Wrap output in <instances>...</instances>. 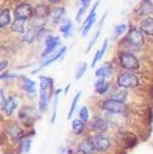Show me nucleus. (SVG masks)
<instances>
[{
    "label": "nucleus",
    "instance_id": "obj_34",
    "mask_svg": "<svg viewBox=\"0 0 153 154\" xmlns=\"http://www.w3.org/2000/svg\"><path fill=\"white\" fill-rule=\"evenodd\" d=\"M100 30H101V29H98V30H97V33H96V34H95V36L92 38V40H91V42L89 43V45H88V49H86V52H89V51L91 50L92 45H94V44L96 43V40H97V38H98V35H100Z\"/></svg>",
    "mask_w": 153,
    "mask_h": 154
},
{
    "label": "nucleus",
    "instance_id": "obj_37",
    "mask_svg": "<svg viewBox=\"0 0 153 154\" xmlns=\"http://www.w3.org/2000/svg\"><path fill=\"white\" fill-rule=\"evenodd\" d=\"M17 76H18L17 74H8V73L4 74V73H3V74H2V79H3V80H5V79H12V78H17Z\"/></svg>",
    "mask_w": 153,
    "mask_h": 154
},
{
    "label": "nucleus",
    "instance_id": "obj_2",
    "mask_svg": "<svg viewBox=\"0 0 153 154\" xmlns=\"http://www.w3.org/2000/svg\"><path fill=\"white\" fill-rule=\"evenodd\" d=\"M117 85L123 89H135L140 85V80L135 74L129 70L119 74V76L117 78Z\"/></svg>",
    "mask_w": 153,
    "mask_h": 154
},
{
    "label": "nucleus",
    "instance_id": "obj_13",
    "mask_svg": "<svg viewBox=\"0 0 153 154\" xmlns=\"http://www.w3.org/2000/svg\"><path fill=\"white\" fill-rule=\"evenodd\" d=\"M95 142L94 140H84L79 143L78 146V150L83 154H92L95 150Z\"/></svg>",
    "mask_w": 153,
    "mask_h": 154
},
{
    "label": "nucleus",
    "instance_id": "obj_29",
    "mask_svg": "<svg viewBox=\"0 0 153 154\" xmlns=\"http://www.w3.org/2000/svg\"><path fill=\"white\" fill-rule=\"evenodd\" d=\"M30 146H32V140L30 138H23L21 141V146H20L21 152L22 153H28L30 150Z\"/></svg>",
    "mask_w": 153,
    "mask_h": 154
},
{
    "label": "nucleus",
    "instance_id": "obj_33",
    "mask_svg": "<svg viewBox=\"0 0 153 154\" xmlns=\"http://www.w3.org/2000/svg\"><path fill=\"white\" fill-rule=\"evenodd\" d=\"M79 117H80V119L84 122V123H86L88 120H89V109L84 106V107H82V109H80V112H79Z\"/></svg>",
    "mask_w": 153,
    "mask_h": 154
},
{
    "label": "nucleus",
    "instance_id": "obj_32",
    "mask_svg": "<svg viewBox=\"0 0 153 154\" xmlns=\"http://www.w3.org/2000/svg\"><path fill=\"white\" fill-rule=\"evenodd\" d=\"M112 98L116 100V101H119V102H124L126 100V92L125 91H118V92H114L112 95Z\"/></svg>",
    "mask_w": 153,
    "mask_h": 154
},
{
    "label": "nucleus",
    "instance_id": "obj_4",
    "mask_svg": "<svg viewBox=\"0 0 153 154\" xmlns=\"http://www.w3.org/2000/svg\"><path fill=\"white\" fill-rule=\"evenodd\" d=\"M125 42L130 48H134L135 50H139L143 44V33L140 29L131 28L125 38Z\"/></svg>",
    "mask_w": 153,
    "mask_h": 154
},
{
    "label": "nucleus",
    "instance_id": "obj_1",
    "mask_svg": "<svg viewBox=\"0 0 153 154\" xmlns=\"http://www.w3.org/2000/svg\"><path fill=\"white\" fill-rule=\"evenodd\" d=\"M54 80L49 76H40V97H39V110L42 113L48 112L49 96L52 91Z\"/></svg>",
    "mask_w": 153,
    "mask_h": 154
},
{
    "label": "nucleus",
    "instance_id": "obj_24",
    "mask_svg": "<svg viewBox=\"0 0 153 154\" xmlns=\"http://www.w3.org/2000/svg\"><path fill=\"white\" fill-rule=\"evenodd\" d=\"M24 20H21V18H15L12 26H11V29L14 32H17V33H24Z\"/></svg>",
    "mask_w": 153,
    "mask_h": 154
},
{
    "label": "nucleus",
    "instance_id": "obj_20",
    "mask_svg": "<svg viewBox=\"0 0 153 154\" xmlns=\"http://www.w3.org/2000/svg\"><path fill=\"white\" fill-rule=\"evenodd\" d=\"M84 128H85V123L82 119H74L72 122V130L75 135H80L84 131Z\"/></svg>",
    "mask_w": 153,
    "mask_h": 154
},
{
    "label": "nucleus",
    "instance_id": "obj_22",
    "mask_svg": "<svg viewBox=\"0 0 153 154\" xmlns=\"http://www.w3.org/2000/svg\"><path fill=\"white\" fill-rule=\"evenodd\" d=\"M51 18H52V22L54 23H58L63 16H64V9L63 8H55L52 11H51Z\"/></svg>",
    "mask_w": 153,
    "mask_h": 154
},
{
    "label": "nucleus",
    "instance_id": "obj_8",
    "mask_svg": "<svg viewBox=\"0 0 153 154\" xmlns=\"http://www.w3.org/2000/svg\"><path fill=\"white\" fill-rule=\"evenodd\" d=\"M97 6H98V2H96V4L94 5L92 11L90 12V15L84 21V26H83V29H82V35L83 36L88 35V33L90 32V29L92 28V26H94V23L96 21V9H97Z\"/></svg>",
    "mask_w": 153,
    "mask_h": 154
},
{
    "label": "nucleus",
    "instance_id": "obj_41",
    "mask_svg": "<svg viewBox=\"0 0 153 154\" xmlns=\"http://www.w3.org/2000/svg\"><path fill=\"white\" fill-rule=\"evenodd\" d=\"M49 2H50L51 4H58V3L61 2V0H49Z\"/></svg>",
    "mask_w": 153,
    "mask_h": 154
},
{
    "label": "nucleus",
    "instance_id": "obj_6",
    "mask_svg": "<svg viewBox=\"0 0 153 154\" xmlns=\"http://www.w3.org/2000/svg\"><path fill=\"white\" fill-rule=\"evenodd\" d=\"M60 45V38L58 36H52L49 35L45 38V50L42 52V57H46L51 52L56 50V48Z\"/></svg>",
    "mask_w": 153,
    "mask_h": 154
},
{
    "label": "nucleus",
    "instance_id": "obj_30",
    "mask_svg": "<svg viewBox=\"0 0 153 154\" xmlns=\"http://www.w3.org/2000/svg\"><path fill=\"white\" fill-rule=\"evenodd\" d=\"M49 9H48V6H45V5H40V6H38L36 9H35V15L38 16V17H45V16H48L49 15V11H48Z\"/></svg>",
    "mask_w": 153,
    "mask_h": 154
},
{
    "label": "nucleus",
    "instance_id": "obj_21",
    "mask_svg": "<svg viewBox=\"0 0 153 154\" xmlns=\"http://www.w3.org/2000/svg\"><path fill=\"white\" fill-rule=\"evenodd\" d=\"M36 28H33V27H30V28H28L27 30H26V34H24V36H23V42L24 43H27V44H30V43H33L34 42V39L36 38Z\"/></svg>",
    "mask_w": 153,
    "mask_h": 154
},
{
    "label": "nucleus",
    "instance_id": "obj_14",
    "mask_svg": "<svg viewBox=\"0 0 153 154\" xmlns=\"http://www.w3.org/2000/svg\"><path fill=\"white\" fill-rule=\"evenodd\" d=\"M112 72H113V68H112L111 63H105L95 72V75L98 79H107L108 76H111Z\"/></svg>",
    "mask_w": 153,
    "mask_h": 154
},
{
    "label": "nucleus",
    "instance_id": "obj_42",
    "mask_svg": "<svg viewBox=\"0 0 153 154\" xmlns=\"http://www.w3.org/2000/svg\"><path fill=\"white\" fill-rule=\"evenodd\" d=\"M123 154H125V153H123Z\"/></svg>",
    "mask_w": 153,
    "mask_h": 154
},
{
    "label": "nucleus",
    "instance_id": "obj_16",
    "mask_svg": "<svg viewBox=\"0 0 153 154\" xmlns=\"http://www.w3.org/2000/svg\"><path fill=\"white\" fill-rule=\"evenodd\" d=\"M140 30L143 34L152 36L153 35V18L152 17H146L145 20H142V22L140 24Z\"/></svg>",
    "mask_w": 153,
    "mask_h": 154
},
{
    "label": "nucleus",
    "instance_id": "obj_12",
    "mask_svg": "<svg viewBox=\"0 0 153 154\" xmlns=\"http://www.w3.org/2000/svg\"><path fill=\"white\" fill-rule=\"evenodd\" d=\"M91 129H92V131H95L97 134H103L108 129V122L103 118H96L91 125Z\"/></svg>",
    "mask_w": 153,
    "mask_h": 154
},
{
    "label": "nucleus",
    "instance_id": "obj_15",
    "mask_svg": "<svg viewBox=\"0 0 153 154\" xmlns=\"http://www.w3.org/2000/svg\"><path fill=\"white\" fill-rule=\"evenodd\" d=\"M6 134H8L14 141H17V140H20L21 136H22V130H21V128H20L16 123H11V124L6 128Z\"/></svg>",
    "mask_w": 153,
    "mask_h": 154
},
{
    "label": "nucleus",
    "instance_id": "obj_28",
    "mask_svg": "<svg viewBox=\"0 0 153 154\" xmlns=\"http://www.w3.org/2000/svg\"><path fill=\"white\" fill-rule=\"evenodd\" d=\"M86 68H88V64L85 62H82L78 66V69H76V73H75V79L76 80H80V78L84 75V73L86 72Z\"/></svg>",
    "mask_w": 153,
    "mask_h": 154
},
{
    "label": "nucleus",
    "instance_id": "obj_38",
    "mask_svg": "<svg viewBox=\"0 0 153 154\" xmlns=\"http://www.w3.org/2000/svg\"><path fill=\"white\" fill-rule=\"evenodd\" d=\"M0 101H2V108H4L5 104H6V101H5V95H4V90L3 89L0 90Z\"/></svg>",
    "mask_w": 153,
    "mask_h": 154
},
{
    "label": "nucleus",
    "instance_id": "obj_40",
    "mask_svg": "<svg viewBox=\"0 0 153 154\" xmlns=\"http://www.w3.org/2000/svg\"><path fill=\"white\" fill-rule=\"evenodd\" d=\"M80 3L83 4V6H85V8H88V5L91 3V0H80Z\"/></svg>",
    "mask_w": 153,
    "mask_h": 154
},
{
    "label": "nucleus",
    "instance_id": "obj_39",
    "mask_svg": "<svg viewBox=\"0 0 153 154\" xmlns=\"http://www.w3.org/2000/svg\"><path fill=\"white\" fill-rule=\"evenodd\" d=\"M8 67V61H2V64H0V69H2V72H4Z\"/></svg>",
    "mask_w": 153,
    "mask_h": 154
},
{
    "label": "nucleus",
    "instance_id": "obj_9",
    "mask_svg": "<svg viewBox=\"0 0 153 154\" xmlns=\"http://www.w3.org/2000/svg\"><path fill=\"white\" fill-rule=\"evenodd\" d=\"M94 142H95V148L98 152H106L111 148V140L102 134H98L97 136H95Z\"/></svg>",
    "mask_w": 153,
    "mask_h": 154
},
{
    "label": "nucleus",
    "instance_id": "obj_36",
    "mask_svg": "<svg viewBox=\"0 0 153 154\" xmlns=\"http://www.w3.org/2000/svg\"><path fill=\"white\" fill-rule=\"evenodd\" d=\"M85 9H86L85 6H82V8L79 9L78 14H76V17H75V20H76V21H78V22H79V21L82 20V16L84 15V12H85Z\"/></svg>",
    "mask_w": 153,
    "mask_h": 154
},
{
    "label": "nucleus",
    "instance_id": "obj_17",
    "mask_svg": "<svg viewBox=\"0 0 153 154\" xmlns=\"http://www.w3.org/2000/svg\"><path fill=\"white\" fill-rule=\"evenodd\" d=\"M17 108V100L15 97H9L8 101H6V104L5 107L3 108L5 115H8V117H10V115L14 113V110Z\"/></svg>",
    "mask_w": 153,
    "mask_h": 154
},
{
    "label": "nucleus",
    "instance_id": "obj_11",
    "mask_svg": "<svg viewBox=\"0 0 153 154\" xmlns=\"http://www.w3.org/2000/svg\"><path fill=\"white\" fill-rule=\"evenodd\" d=\"M18 85L22 90H24L28 94H34L35 89H36V84L35 82L30 80L29 78H26V76H20V80H18Z\"/></svg>",
    "mask_w": 153,
    "mask_h": 154
},
{
    "label": "nucleus",
    "instance_id": "obj_35",
    "mask_svg": "<svg viewBox=\"0 0 153 154\" xmlns=\"http://www.w3.org/2000/svg\"><path fill=\"white\" fill-rule=\"evenodd\" d=\"M107 46H108V40H105V43H103V45H102V48L100 49V56H101V58H103V55L106 54V50H107Z\"/></svg>",
    "mask_w": 153,
    "mask_h": 154
},
{
    "label": "nucleus",
    "instance_id": "obj_19",
    "mask_svg": "<svg viewBox=\"0 0 153 154\" xmlns=\"http://www.w3.org/2000/svg\"><path fill=\"white\" fill-rule=\"evenodd\" d=\"M109 89V84L106 82V79H98L95 83V90L100 95H105Z\"/></svg>",
    "mask_w": 153,
    "mask_h": 154
},
{
    "label": "nucleus",
    "instance_id": "obj_10",
    "mask_svg": "<svg viewBox=\"0 0 153 154\" xmlns=\"http://www.w3.org/2000/svg\"><path fill=\"white\" fill-rule=\"evenodd\" d=\"M153 12V3L152 0H142L141 4L139 5L136 10V15L142 17V16H148Z\"/></svg>",
    "mask_w": 153,
    "mask_h": 154
},
{
    "label": "nucleus",
    "instance_id": "obj_5",
    "mask_svg": "<svg viewBox=\"0 0 153 154\" xmlns=\"http://www.w3.org/2000/svg\"><path fill=\"white\" fill-rule=\"evenodd\" d=\"M102 108L112 114H122L125 112L126 107L123 102H119V101H116L113 98H109V100H106L102 102Z\"/></svg>",
    "mask_w": 153,
    "mask_h": 154
},
{
    "label": "nucleus",
    "instance_id": "obj_26",
    "mask_svg": "<svg viewBox=\"0 0 153 154\" xmlns=\"http://www.w3.org/2000/svg\"><path fill=\"white\" fill-rule=\"evenodd\" d=\"M60 30H61V33H62V35H63L64 38L70 36L72 33H73V24H72V22H70V21H66V23L61 27Z\"/></svg>",
    "mask_w": 153,
    "mask_h": 154
},
{
    "label": "nucleus",
    "instance_id": "obj_25",
    "mask_svg": "<svg viewBox=\"0 0 153 154\" xmlns=\"http://www.w3.org/2000/svg\"><path fill=\"white\" fill-rule=\"evenodd\" d=\"M66 51H67V48L64 46V48H62V49H61V50H60V51H58L56 55H54V56H51L49 60H46V61H45V62H44L42 66H43V67H46V66L51 64L52 62H55V61H57L58 58H61V57H62V56L66 54Z\"/></svg>",
    "mask_w": 153,
    "mask_h": 154
},
{
    "label": "nucleus",
    "instance_id": "obj_27",
    "mask_svg": "<svg viewBox=\"0 0 153 154\" xmlns=\"http://www.w3.org/2000/svg\"><path fill=\"white\" fill-rule=\"evenodd\" d=\"M80 96H82V91H78V92H76V95L74 96V98L72 101V104H70V108H69V112H68V119H72L73 113H74V110L76 108V104H78V101H79Z\"/></svg>",
    "mask_w": 153,
    "mask_h": 154
},
{
    "label": "nucleus",
    "instance_id": "obj_23",
    "mask_svg": "<svg viewBox=\"0 0 153 154\" xmlns=\"http://www.w3.org/2000/svg\"><path fill=\"white\" fill-rule=\"evenodd\" d=\"M20 118L23 119L24 122H26V119H28V118L34 119V118H35V110H34L33 108H29V107L23 108V109L20 112Z\"/></svg>",
    "mask_w": 153,
    "mask_h": 154
},
{
    "label": "nucleus",
    "instance_id": "obj_3",
    "mask_svg": "<svg viewBox=\"0 0 153 154\" xmlns=\"http://www.w3.org/2000/svg\"><path fill=\"white\" fill-rule=\"evenodd\" d=\"M119 62L120 66L126 70H137L140 68V63L134 54L124 51L119 55Z\"/></svg>",
    "mask_w": 153,
    "mask_h": 154
},
{
    "label": "nucleus",
    "instance_id": "obj_18",
    "mask_svg": "<svg viewBox=\"0 0 153 154\" xmlns=\"http://www.w3.org/2000/svg\"><path fill=\"white\" fill-rule=\"evenodd\" d=\"M11 22V16H10V10L9 9H3L0 12V28H5L9 26Z\"/></svg>",
    "mask_w": 153,
    "mask_h": 154
},
{
    "label": "nucleus",
    "instance_id": "obj_31",
    "mask_svg": "<svg viewBox=\"0 0 153 154\" xmlns=\"http://www.w3.org/2000/svg\"><path fill=\"white\" fill-rule=\"evenodd\" d=\"M128 29V26L125 23H122V24H118L114 29V38H119L123 35V33H125V30Z\"/></svg>",
    "mask_w": 153,
    "mask_h": 154
},
{
    "label": "nucleus",
    "instance_id": "obj_7",
    "mask_svg": "<svg viewBox=\"0 0 153 154\" xmlns=\"http://www.w3.org/2000/svg\"><path fill=\"white\" fill-rule=\"evenodd\" d=\"M33 12H34V10L32 9V6L29 4H21L15 10V18H21V20L27 21L33 15Z\"/></svg>",
    "mask_w": 153,
    "mask_h": 154
}]
</instances>
